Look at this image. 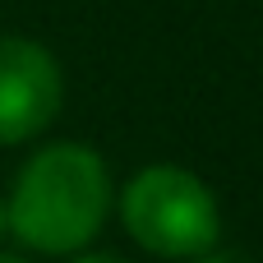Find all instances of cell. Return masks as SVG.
Wrapping results in <instances>:
<instances>
[{
  "instance_id": "1",
  "label": "cell",
  "mask_w": 263,
  "mask_h": 263,
  "mask_svg": "<svg viewBox=\"0 0 263 263\" xmlns=\"http://www.w3.org/2000/svg\"><path fill=\"white\" fill-rule=\"evenodd\" d=\"M111 213V171L88 143L37 148L5 203V227L37 254H79Z\"/></svg>"
},
{
  "instance_id": "2",
  "label": "cell",
  "mask_w": 263,
  "mask_h": 263,
  "mask_svg": "<svg viewBox=\"0 0 263 263\" xmlns=\"http://www.w3.org/2000/svg\"><path fill=\"white\" fill-rule=\"evenodd\" d=\"M125 231L162 259H199L222 240L217 194L185 166H143L120 194Z\"/></svg>"
},
{
  "instance_id": "3",
  "label": "cell",
  "mask_w": 263,
  "mask_h": 263,
  "mask_svg": "<svg viewBox=\"0 0 263 263\" xmlns=\"http://www.w3.org/2000/svg\"><path fill=\"white\" fill-rule=\"evenodd\" d=\"M65 97L55 55L32 37H0V143L37 139Z\"/></svg>"
},
{
  "instance_id": "4",
  "label": "cell",
  "mask_w": 263,
  "mask_h": 263,
  "mask_svg": "<svg viewBox=\"0 0 263 263\" xmlns=\"http://www.w3.org/2000/svg\"><path fill=\"white\" fill-rule=\"evenodd\" d=\"M74 263H125V259H116V254H79Z\"/></svg>"
},
{
  "instance_id": "5",
  "label": "cell",
  "mask_w": 263,
  "mask_h": 263,
  "mask_svg": "<svg viewBox=\"0 0 263 263\" xmlns=\"http://www.w3.org/2000/svg\"><path fill=\"white\" fill-rule=\"evenodd\" d=\"M194 263H240V259H231V254H213V250H208V254H199Z\"/></svg>"
},
{
  "instance_id": "6",
  "label": "cell",
  "mask_w": 263,
  "mask_h": 263,
  "mask_svg": "<svg viewBox=\"0 0 263 263\" xmlns=\"http://www.w3.org/2000/svg\"><path fill=\"white\" fill-rule=\"evenodd\" d=\"M0 263H28L23 254H0Z\"/></svg>"
},
{
  "instance_id": "7",
  "label": "cell",
  "mask_w": 263,
  "mask_h": 263,
  "mask_svg": "<svg viewBox=\"0 0 263 263\" xmlns=\"http://www.w3.org/2000/svg\"><path fill=\"white\" fill-rule=\"evenodd\" d=\"M0 236H5V203H0Z\"/></svg>"
}]
</instances>
